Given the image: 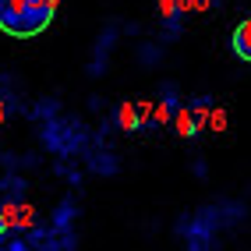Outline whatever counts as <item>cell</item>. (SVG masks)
Segmentation results:
<instances>
[{"instance_id":"6da1fadb","label":"cell","mask_w":251,"mask_h":251,"mask_svg":"<svg viewBox=\"0 0 251 251\" xmlns=\"http://www.w3.org/2000/svg\"><path fill=\"white\" fill-rule=\"evenodd\" d=\"M60 0H0V32L11 39H32L57 18Z\"/></svg>"},{"instance_id":"7a4b0ae2","label":"cell","mask_w":251,"mask_h":251,"mask_svg":"<svg viewBox=\"0 0 251 251\" xmlns=\"http://www.w3.org/2000/svg\"><path fill=\"white\" fill-rule=\"evenodd\" d=\"M230 43H233V53L251 64V18H244L237 28H233V39Z\"/></svg>"},{"instance_id":"3957f363","label":"cell","mask_w":251,"mask_h":251,"mask_svg":"<svg viewBox=\"0 0 251 251\" xmlns=\"http://www.w3.org/2000/svg\"><path fill=\"white\" fill-rule=\"evenodd\" d=\"M121 124H124L127 131L135 127V110H131V106H124V110H121Z\"/></svg>"}]
</instances>
